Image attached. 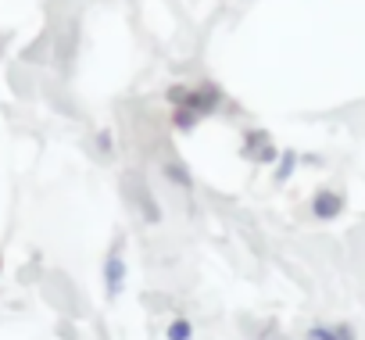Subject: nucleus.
Masks as SVG:
<instances>
[{
    "label": "nucleus",
    "instance_id": "obj_1",
    "mask_svg": "<svg viewBox=\"0 0 365 340\" xmlns=\"http://www.w3.org/2000/svg\"><path fill=\"white\" fill-rule=\"evenodd\" d=\"M312 340H351V329H336V333H329V329H312Z\"/></svg>",
    "mask_w": 365,
    "mask_h": 340
}]
</instances>
